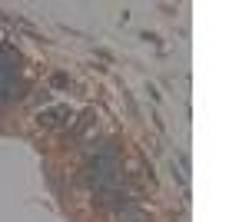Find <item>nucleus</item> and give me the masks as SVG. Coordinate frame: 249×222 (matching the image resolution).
I'll return each instance as SVG.
<instances>
[{
  "instance_id": "1",
  "label": "nucleus",
  "mask_w": 249,
  "mask_h": 222,
  "mask_svg": "<svg viewBox=\"0 0 249 222\" xmlns=\"http://www.w3.org/2000/svg\"><path fill=\"white\" fill-rule=\"evenodd\" d=\"M87 183L96 196H110L116 189H123V166H120V153L113 143H103L87 163Z\"/></svg>"
},
{
  "instance_id": "2",
  "label": "nucleus",
  "mask_w": 249,
  "mask_h": 222,
  "mask_svg": "<svg viewBox=\"0 0 249 222\" xmlns=\"http://www.w3.org/2000/svg\"><path fill=\"white\" fill-rule=\"evenodd\" d=\"M70 120H73V110H70V106H47V110L37 113V123L47 126V130H60V126H67Z\"/></svg>"
},
{
  "instance_id": "3",
  "label": "nucleus",
  "mask_w": 249,
  "mask_h": 222,
  "mask_svg": "<svg viewBox=\"0 0 249 222\" xmlns=\"http://www.w3.org/2000/svg\"><path fill=\"white\" fill-rule=\"evenodd\" d=\"M23 80L17 73H0V106H7V103H17L20 96H23Z\"/></svg>"
},
{
  "instance_id": "4",
  "label": "nucleus",
  "mask_w": 249,
  "mask_h": 222,
  "mask_svg": "<svg viewBox=\"0 0 249 222\" xmlns=\"http://www.w3.org/2000/svg\"><path fill=\"white\" fill-rule=\"evenodd\" d=\"M17 63H20V53L10 43L0 47V73H17Z\"/></svg>"
},
{
  "instance_id": "5",
  "label": "nucleus",
  "mask_w": 249,
  "mask_h": 222,
  "mask_svg": "<svg viewBox=\"0 0 249 222\" xmlns=\"http://www.w3.org/2000/svg\"><path fill=\"white\" fill-rule=\"evenodd\" d=\"M116 219L120 222H146V216H143L140 209H133V205H123V209L116 212Z\"/></svg>"
},
{
  "instance_id": "6",
  "label": "nucleus",
  "mask_w": 249,
  "mask_h": 222,
  "mask_svg": "<svg viewBox=\"0 0 249 222\" xmlns=\"http://www.w3.org/2000/svg\"><path fill=\"white\" fill-rule=\"evenodd\" d=\"M50 83H53L57 90H67V86H70V80H67V73H53V76H50Z\"/></svg>"
}]
</instances>
